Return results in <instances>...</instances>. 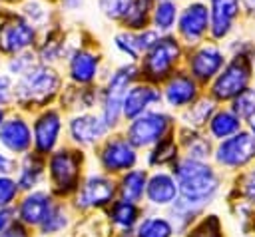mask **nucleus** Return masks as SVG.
Returning <instances> with one entry per match:
<instances>
[{"label":"nucleus","instance_id":"f257e3e1","mask_svg":"<svg viewBox=\"0 0 255 237\" xmlns=\"http://www.w3.org/2000/svg\"><path fill=\"white\" fill-rule=\"evenodd\" d=\"M66 86L58 66L38 62L32 70L14 78V104L22 110H44L52 106Z\"/></svg>","mask_w":255,"mask_h":237},{"label":"nucleus","instance_id":"f03ea898","mask_svg":"<svg viewBox=\"0 0 255 237\" xmlns=\"http://www.w3.org/2000/svg\"><path fill=\"white\" fill-rule=\"evenodd\" d=\"M185 46L175 34H159L137 62L139 78L161 86L175 70L183 66Z\"/></svg>","mask_w":255,"mask_h":237},{"label":"nucleus","instance_id":"7ed1b4c3","mask_svg":"<svg viewBox=\"0 0 255 237\" xmlns=\"http://www.w3.org/2000/svg\"><path fill=\"white\" fill-rule=\"evenodd\" d=\"M139 80V68L135 62H128L124 60L122 64L114 66L100 84L102 90V98H100V116L104 119V123L108 125V129L116 127L122 121V104H124V96L128 92V88Z\"/></svg>","mask_w":255,"mask_h":237},{"label":"nucleus","instance_id":"20e7f679","mask_svg":"<svg viewBox=\"0 0 255 237\" xmlns=\"http://www.w3.org/2000/svg\"><path fill=\"white\" fill-rule=\"evenodd\" d=\"M173 173L177 179L179 195L197 207H203L205 203H209L219 189L217 173L201 159L185 157L175 163Z\"/></svg>","mask_w":255,"mask_h":237},{"label":"nucleus","instance_id":"39448f33","mask_svg":"<svg viewBox=\"0 0 255 237\" xmlns=\"http://www.w3.org/2000/svg\"><path fill=\"white\" fill-rule=\"evenodd\" d=\"M40 34L42 32L28 22L16 6L0 8V54L4 58L36 50Z\"/></svg>","mask_w":255,"mask_h":237},{"label":"nucleus","instance_id":"423d86ee","mask_svg":"<svg viewBox=\"0 0 255 237\" xmlns=\"http://www.w3.org/2000/svg\"><path fill=\"white\" fill-rule=\"evenodd\" d=\"M253 76H255V60L241 54H229L221 72L207 86V94L217 104L231 102L235 96H239L243 90L251 86Z\"/></svg>","mask_w":255,"mask_h":237},{"label":"nucleus","instance_id":"0eeeda50","mask_svg":"<svg viewBox=\"0 0 255 237\" xmlns=\"http://www.w3.org/2000/svg\"><path fill=\"white\" fill-rule=\"evenodd\" d=\"M64 76L68 84L96 86L104 78V54L92 42H80L64 60Z\"/></svg>","mask_w":255,"mask_h":237},{"label":"nucleus","instance_id":"6e6552de","mask_svg":"<svg viewBox=\"0 0 255 237\" xmlns=\"http://www.w3.org/2000/svg\"><path fill=\"white\" fill-rule=\"evenodd\" d=\"M229 54L225 50V46L221 42H215L211 38L195 44V46H187L185 48V56H183V68L203 86L207 88L211 84V80L221 72V68L225 66Z\"/></svg>","mask_w":255,"mask_h":237},{"label":"nucleus","instance_id":"1a4fd4ad","mask_svg":"<svg viewBox=\"0 0 255 237\" xmlns=\"http://www.w3.org/2000/svg\"><path fill=\"white\" fill-rule=\"evenodd\" d=\"M171 127H173V118L167 112L153 108L129 119L126 127V137L131 141L133 147H147L163 139L171 131Z\"/></svg>","mask_w":255,"mask_h":237},{"label":"nucleus","instance_id":"9d476101","mask_svg":"<svg viewBox=\"0 0 255 237\" xmlns=\"http://www.w3.org/2000/svg\"><path fill=\"white\" fill-rule=\"evenodd\" d=\"M173 34L183 46H195L209 38V8L205 0H189L179 8L177 24Z\"/></svg>","mask_w":255,"mask_h":237},{"label":"nucleus","instance_id":"9b49d317","mask_svg":"<svg viewBox=\"0 0 255 237\" xmlns=\"http://www.w3.org/2000/svg\"><path fill=\"white\" fill-rule=\"evenodd\" d=\"M159 88L161 104H165L169 110H185L203 94V86L183 66L175 70Z\"/></svg>","mask_w":255,"mask_h":237},{"label":"nucleus","instance_id":"f8f14e48","mask_svg":"<svg viewBox=\"0 0 255 237\" xmlns=\"http://www.w3.org/2000/svg\"><path fill=\"white\" fill-rule=\"evenodd\" d=\"M209 8V38L227 42L243 20L241 0H205Z\"/></svg>","mask_w":255,"mask_h":237},{"label":"nucleus","instance_id":"ddd939ff","mask_svg":"<svg viewBox=\"0 0 255 237\" xmlns=\"http://www.w3.org/2000/svg\"><path fill=\"white\" fill-rule=\"evenodd\" d=\"M78 42H80V38L74 40L72 32L62 26V20H58L56 24L42 30V34H40V40L36 46L38 60L44 64H50V66L64 64V60L68 58V54L74 50V46Z\"/></svg>","mask_w":255,"mask_h":237},{"label":"nucleus","instance_id":"4468645a","mask_svg":"<svg viewBox=\"0 0 255 237\" xmlns=\"http://www.w3.org/2000/svg\"><path fill=\"white\" fill-rule=\"evenodd\" d=\"M80 163H82V157L76 151H70V149L56 151L50 157V163H48L50 179H52V185L58 193L66 195V193H72L78 187Z\"/></svg>","mask_w":255,"mask_h":237},{"label":"nucleus","instance_id":"2eb2a0df","mask_svg":"<svg viewBox=\"0 0 255 237\" xmlns=\"http://www.w3.org/2000/svg\"><path fill=\"white\" fill-rule=\"evenodd\" d=\"M255 157V135L249 131H237L221 139L215 149V161L223 167H241Z\"/></svg>","mask_w":255,"mask_h":237},{"label":"nucleus","instance_id":"dca6fc26","mask_svg":"<svg viewBox=\"0 0 255 237\" xmlns=\"http://www.w3.org/2000/svg\"><path fill=\"white\" fill-rule=\"evenodd\" d=\"M161 104V88L157 84L145 82V80H137L133 82L126 96H124V104H122V116L129 121L137 116H141L147 110H153L155 106Z\"/></svg>","mask_w":255,"mask_h":237},{"label":"nucleus","instance_id":"f3484780","mask_svg":"<svg viewBox=\"0 0 255 237\" xmlns=\"http://www.w3.org/2000/svg\"><path fill=\"white\" fill-rule=\"evenodd\" d=\"M64 127V118H62V110L60 108H44L40 110V114L34 119L32 125V137H34V145L38 149V153H50L62 133Z\"/></svg>","mask_w":255,"mask_h":237},{"label":"nucleus","instance_id":"a211bd4d","mask_svg":"<svg viewBox=\"0 0 255 237\" xmlns=\"http://www.w3.org/2000/svg\"><path fill=\"white\" fill-rule=\"evenodd\" d=\"M159 34L153 28H145V30H126V28H118L112 36V46L114 50L128 62H139V58L143 56V52L155 42Z\"/></svg>","mask_w":255,"mask_h":237},{"label":"nucleus","instance_id":"6ab92c4d","mask_svg":"<svg viewBox=\"0 0 255 237\" xmlns=\"http://www.w3.org/2000/svg\"><path fill=\"white\" fill-rule=\"evenodd\" d=\"M108 125L104 123L100 114H92V112H78L70 118L68 121V133L70 137L80 143V145H94L98 143L106 133H108Z\"/></svg>","mask_w":255,"mask_h":237},{"label":"nucleus","instance_id":"aec40b11","mask_svg":"<svg viewBox=\"0 0 255 237\" xmlns=\"http://www.w3.org/2000/svg\"><path fill=\"white\" fill-rule=\"evenodd\" d=\"M32 145V127L22 116H6L0 125V147L8 153H26Z\"/></svg>","mask_w":255,"mask_h":237},{"label":"nucleus","instance_id":"412c9836","mask_svg":"<svg viewBox=\"0 0 255 237\" xmlns=\"http://www.w3.org/2000/svg\"><path fill=\"white\" fill-rule=\"evenodd\" d=\"M100 161H102V167L106 171H112V173H116V171H128L137 161L135 147L126 137H112L102 147Z\"/></svg>","mask_w":255,"mask_h":237},{"label":"nucleus","instance_id":"4be33fe9","mask_svg":"<svg viewBox=\"0 0 255 237\" xmlns=\"http://www.w3.org/2000/svg\"><path fill=\"white\" fill-rule=\"evenodd\" d=\"M116 195V187H114V181L104 177V175H98V173H92L80 187V193H78V207L82 209H92V207H104L108 203H112Z\"/></svg>","mask_w":255,"mask_h":237},{"label":"nucleus","instance_id":"5701e85b","mask_svg":"<svg viewBox=\"0 0 255 237\" xmlns=\"http://www.w3.org/2000/svg\"><path fill=\"white\" fill-rule=\"evenodd\" d=\"M145 195L147 201L155 207H163V205H171L177 195H179V187H177V179L171 177L169 173L157 171L147 179L145 185Z\"/></svg>","mask_w":255,"mask_h":237},{"label":"nucleus","instance_id":"b1692460","mask_svg":"<svg viewBox=\"0 0 255 237\" xmlns=\"http://www.w3.org/2000/svg\"><path fill=\"white\" fill-rule=\"evenodd\" d=\"M22 16L32 22L40 32L50 28L52 24H56L58 20H62V14L58 12V8L54 6L52 0H22L16 6Z\"/></svg>","mask_w":255,"mask_h":237},{"label":"nucleus","instance_id":"393cba45","mask_svg":"<svg viewBox=\"0 0 255 237\" xmlns=\"http://www.w3.org/2000/svg\"><path fill=\"white\" fill-rule=\"evenodd\" d=\"M52 197L46 191H32L28 193L18 205V219L24 225H38L46 219L52 209Z\"/></svg>","mask_w":255,"mask_h":237},{"label":"nucleus","instance_id":"a878e982","mask_svg":"<svg viewBox=\"0 0 255 237\" xmlns=\"http://www.w3.org/2000/svg\"><path fill=\"white\" fill-rule=\"evenodd\" d=\"M181 4L177 0H153V10H151V24L157 34H173L177 16H179Z\"/></svg>","mask_w":255,"mask_h":237},{"label":"nucleus","instance_id":"bb28decb","mask_svg":"<svg viewBox=\"0 0 255 237\" xmlns=\"http://www.w3.org/2000/svg\"><path fill=\"white\" fill-rule=\"evenodd\" d=\"M217 108H219L217 102L209 94H201L191 106L181 110V121L191 129H199V127L207 125V121L211 119V116Z\"/></svg>","mask_w":255,"mask_h":237},{"label":"nucleus","instance_id":"cd10ccee","mask_svg":"<svg viewBox=\"0 0 255 237\" xmlns=\"http://www.w3.org/2000/svg\"><path fill=\"white\" fill-rule=\"evenodd\" d=\"M151 10H153V0H131L128 10L124 12L122 20L118 22V28H126V30H145V28H149Z\"/></svg>","mask_w":255,"mask_h":237},{"label":"nucleus","instance_id":"c85d7f7f","mask_svg":"<svg viewBox=\"0 0 255 237\" xmlns=\"http://www.w3.org/2000/svg\"><path fill=\"white\" fill-rule=\"evenodd\" d=\"M241 118L231 110V108H217L211 116V119L207 121L209 133L215 139H225L233 133H237L241 129Z\"/></svg>","mask_w":255,"mask_h":237},{"label":"nucleus","instance_id":"c756f323","mask_svg":"<svg viewBox=\"0 0 255 237\" xmlns=\"http://www.w3.org/2000/svg\"><path fill=\"white\" fill-rule=\"evenodd\" d=\"M44 177V163L38 155L34 153H26L20 167H18V187L20 189H34Z\"/></svg>","mask_w":255,"mask_h":237},{"label":"nucleus","instance_id":"7c9ffc66","mask_svg":"<svg viewBox=\"0 0 255 237\" xmlns=\"http://www.w3.org/2000/svg\"><path fill=\"white\" fill-rule=\"evenodd\" d=\"M145 185H147V175L141 169H131L122 177L120 183V193L122 199L128 201H139L145 193Z\"/></svg>","mask_w":255,"mask_h":237},{"label":"nucleus","instance_id":"2f4dec72","mask_svg":"<svg viewBox=\"0 0 255 237\" xmlns=\"http://www.w3.org/2000/svg\"><path fill=\"white\" fill-rule=\"evenodd\" d=\"M137 215H139V211H137L135 201H128V199L116 201L110 209V219L120 229H131L137 223Z\"/></svg>","mask_w":255,"mask_h":237},{"label":"nucleus","instance_id":"473e14b6","mask_svg":"<svg viewBox=\"0 0 255 237\" xmlns=\"http://www.w3.org/2000/svg\"><path fill=\"white\" fill-rule=\"evenodd\" d=\"M171 235H173V225L165 217H157V215L143 219L135 229V237H171Z\"/></svg>","mask_w":255,"mask_h":237},{"label":"nucleus","instance_id":"72a5a7b5","mask_svg":"<svg viewBox=\"0 0 255 237\" xmlns=\"http://www.w3.org/2000/svg\"><path fill=\"white\" fill-rule=\"evenodd\" d=\"M38 62H40V60H38L36 50H28V52H20V54H16V56L6 58L4 70H6L12 78H20V76L26 74L28 70H32Z\"/></svg>","mask_w":255,"mask_h":237},{"label":"nucleus","instance_id":"f704fd0d","mask_svg":"<svg viewBox=\"0 0 255 237\" xmlns=\"http://www.w3.org/2000/svg\"><path fill=\"white\" fill-rule=\"evenodd\" d=\"M183 147H185L187 157H191V159H201V161H203V159L209 155V151H211L209 141H207L203 135H199L197 129H185V133H183Z\"/></svg>","mask_w":255,"mask_h":237},{"label":"nucleus","instance_id":"c9c22d12","mask_svg":"<svg viewBox=\"0 0 255 237\" xmlns=\"http://www.w3.org/2000/svg\"><path fill=\"white\" fill-rule=\"evenodd\" d=\"M131 0H96V8L100 12V16L112 24L118 26V22L122 20L124 12L128 10Z\"/></svg>","mask_w":255,"mask_h":237},{"label":"nucleus","instance_id":"e433bc0d","mask_svg":"<svg viewBox=\"0 0 255 237\" xmlns=\"http://www.w3.org/2000/svg\"><path fill=\"white\" fill-rule=\"evenodd\" d=\"M169 135H165L163 139H159L155 143V147L149 153V163L151 165H165L169 161H173L177 157V145L173 139H167Z\"/></svg>","mask_w":255,"mask_h":237},{"label":"nucleus","instance_id":"4c0bfd02","mask_svg":"<svg viewBox=\"0 0 255 237\" xmlns=\"http://www.w3.org/2000/svg\"><path fill=\"white\" fill-rule=\"evenodd\" d=\"M231 110L241 118V119H249L253 114H255V88H247L243 90L239 96H235L231 102Z\"/></svg>","mask_w":255,"mask_h":237},{"label":"nucleus","instance_id":"58836bf2","mask_svg":"<svg viewBox=\"0 0 255 237\" xmlns=\"http://www.w3.org/2000/svg\"><path fill=\"white\" fill-rule=\"evenodd\" d=\"M66 225H68V215H66L64 207H62V205H52L50 213H48L46 219L40 223V229H42L44 235H52V233L62 231Z\"/></svg>","mask_w":255,"mask_h":237},{"label":"nucleus","instance_id":"ea45409f","mask_svg":"<svg viewBox=\"0 0 255 237\" xmlns=\"http://www.w3.org/2000/svg\"><path fill=\"white\" fill-rule=\"evenodd\" d=\"M189 237H221V227H219V219L215 215L205 217L201 223H197L191 231Z\"/></svg>","mask_w":255,"mask_h":237},{"label":"nucleus","instance_id":"a19ab883","mask_svg":"<svg viewBox=\"0 0 255 237\" xmlns=\"http://www.w3.org/2000/svg\"><path fill=\"white\" fill-rule=\"evenodd\" d=\"M18 183L10 175H0V207H10L18 195Z\"/></svg>","mask_w":255,"mask_h":237},{"label":"nucleus","instance_id":"79ce46f5","mask_svg":"<svg viewBox=\"0 0 255 237\" xmlns=\"http://www.w3.org/2000/svg\"><path fill=\"white\" fill-rule=\"evenodd\" d=\"M14 104V78L8 72H0V108Z\"/></svg>","mask_w":255,"mask_h":237},{"label":"nucleus","instance_id":"37998d69","mask_svg":"<svg viewBox=\"0 0 255 237\" xmlns=\"http://www.w3.org/2000/svg\"><path fill=\"white\" fill-rule=\"evenodd\" d=\"M52 2L62 16L64 14H76L86 6V0H52Z\"/></svg>","mask_w":255,"mask_h":237},{"label":"nucleus","instance_id":"c03bdc74","mask_svg":"<svg viewBox=\"0 0 255 237\" xmlns=\"http://www.w3.org/2000/svg\"><path fill=\"white\" fill-rule=\"evenodd\" d=\"M243 193L249 201H255V169H251L243 179Z\"/></svg>","mask_w":255,"mask_h":237},{"label":"nucleus","instance_id":"a18cd8bd","mask_svg":"<svg viewBox=\"0 0 255 237\" xmlns=\"http://www.w3.org/2000/svg\"><path fill=\"white\" fill-rule=\"evenodd\" d=\"M14 169H16V161L0 149V175H10Z\"/></svg>","mask_w":255,"mask_h":237},{"label":"nucleus","instance_id":"49530a36","mask_svg":"<svg viewBox=\"0 0 255 237\" xmlns=\"http://www.w3.org/2000/svg\"><path fill=\"white\" fill-rule=\"evenodd\" d=\"M12 219H14V209L12 207H0V233L12 225Z\"/></svg>","mask_w":255,"mask_h":237},{"label":"nucleus","instance_id":"de8ad7c7","mask_svg":"<svg viewBox=\"0 0 255 237\" xmlns=\"http://www.w3.org/2000/svg\"><path fill=\"white\" fill-rule=\"evenodd\" d=\"M0 237H28V233L20 223H12L8 229H4L0 233Z\"/></svg>","mask_w":255,"mask_h":237},{"label":"nucleus","instance_id":"09e8293b","mask_svg":"<svg viewBox=\"0 0 255 237\" xmlns=\"http://www.w3.org/2000/svg\"><path fill=\"white\" fill-rule=\"evenodd\" d=\"M243 4V18L255 20V0H241Z\"/></svg>","mask_w":255,"mask_h":237},{"label":"nucleus","instance_id":"8fccbe9b","mask_svg":"<svg viewBox=\"0 0 255 237\" xmlns=\"http://www.w3.org/2000/svg\"><path fill=\"white\" fill-rule=\"evenodd\" d=\"M22 0H0V4L2 6H18Z\"/></svg>","mask_w":255,"mask_h":237},{"label":"nucleus","instance_id":"3c124183","mask_svg":"<svg viewBox=\"0 0 255 237\" xmlns=\"http://www.w3.org/2000/svg\"><path fill=\"white\" fill-rule=\"evenodd\" d=\"M247 121H249V129H251V133L255 135V114H253V116H251Z\"/></svg>","mask_w":255,"mask_h":237},{"label":"nucleus","instance_id":"603ef678","mask_svg":"<svg viewBox=\"0 0 255 237\" xmlns=\"http://www.w3.org/2000/svg\"><path fill=\"white\" fill-rule=\"evenodd\" d=\"M4 119H6V108H0V125H2Z\"/></svg>","mask_w":255,"mask_h":237},{"label":"nucleus","instance_id":"864d4df0","mask_svg":"<svg viewBox=\"0 0 255 237\" xmlns=\"http://www.w3.org/2000/svg\"><path fill=\"white\" fill-rule=\"evenodd\" d=\"M2 58H4V56L0 54V72H2V68H4V60H2Z\"/></svg>","mask_w":255,"mask_h":237},{"label":"nucleus","instance_id":"5fc2aeb1","mask_svg":"<svg viewBox=\"0 0 255 237\" xmlns=\"http://www.w3.org/2000/svg\"><path fill=\"white\" fill-rule=\"evenodd\" d=\"M177 2H179V4H183V2H189V0H177Z\"/></svg>","mask_w":255,"mask_h":237}]
</instances>
